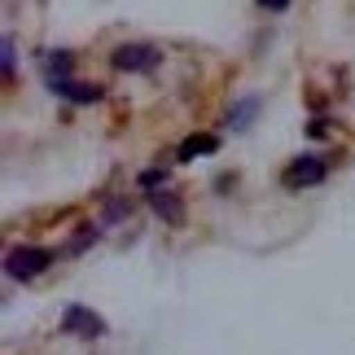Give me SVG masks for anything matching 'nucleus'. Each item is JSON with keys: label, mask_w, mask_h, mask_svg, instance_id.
<instances>
[{"label": "nucleus", "mask_w": 355, "mask_h": 355, "mask_svg": "<svg viewBox=\"0 0 355 355\" xmlns=\"http://www.w3.org/2000/svg\"><path fill=\"white\" fill-rule=\"evenodd\" d=\"M0 58H5V79H13V35L0 40Z\"/></svg>", "instance_id": "obj_9"}, {"label": "nucleus", "mask_w": 355, "mask_h": 355, "mask_svg": "<svg viewBox=\"0 0 355 355\" xmlns=\"http://www.w3.org/2000/svg\"><path fill=\"white\" fill-rule=\"evenodd\" d=\"M149 207L154 215H162L167 224H184V202L171 193V189H149Z\"/></svg>", "instance_id": "obj_5"}, {"label": "nucleus", "mask_w": 355, "mask_h": 355, "mask_svg": "<svg viewBox=\"0 0 355 355\" xmlns=\"http://www.w3.org/2000/svg\"><path fill=\"white\" fill-rule=\"evenodd\" d=\"M49 263H53V254L40 250V245H13L9 259H5V272H9L13 281H35Z\"/></svg>", "instance_id": "obj_1"}, {"label": "nucleus", "mask_w": 355, "mask_h": 355, "mask_svg": "<svg viewBox=\"0 0 355 355\" xmlns=\"http://www.w3.org/2000/svg\"><path fill=\"white\" fill-rule=\"evenodd\" d=\"M62 329L66 334H75V338H101L105 334V320L97 316V311H88V307H66L62 311Z\"/></svg>", "instance_id": "obj_4"}, {"label": "nucleus", "mask_w": 355, "mask_h": 355, "mask_svg": "<svg viewBox=\"0 0 355 355\" xmlns=\"http://www.w3.org/2000/svg\"><path fill=\"white\" fill-rule=\"evenodd\" d=\"M259 5L272 9V13H285V9H290V0H259Z\"/></svg>", "instance_id": "obj_10"}, {"label": "nucleus", "mask_w": 355, "mask_h": 355, "mask_svg": "<svg viewBox=\"0 0 355 355\" xmlns=\"http://www.w3.org/2000/svg\"><path fill=\"white\" fill-rule=\"evenodd\" d=\"M162 58V49L154 44H123L114 49V71H154Z\"/></svg>", "instance_id": "obj_3"}, {"label": "nucleus", "mask_w": 355, "mask_h": 355, "mask_svg": "<svg viewBox=\"0 0 355 355\" xmlns=\"http://www.w3.org/2000/svg\"><path fill=\"white\" fill-rule=\"evenodd\" d=\"M324 175H329V167H324L320 158H311V154H298L290 167L281 171V184L285 189H307V184H320Z\"/></svg>", "instance_id": "obj_2"}, {"label": "nucleus", "mask_w": 355, "mask_h": 355, "mask_svg": "<svg viewBox=\"0 0 355 355\" xmlns=\"http://www.w3.org/2000/svg\"><path fill=\"white\" fill-rule=\"evenodd\" d=\"M62 97H71V101H101V88H97V84H79V79H71Z\"/></svg>", "instance_id": "obj_8"}, {"label": "nucleus", "mask_w": 355, "mask_h": 355, "mask_svg": "<svg viewBox=\"0 0 355 355\" xmlns=\"http://www.w3.org/2000/svg\"><path fill=\"white\" fill-rule=\"evenodd\" d=\"M220 149V136L215 132H198V136H189V141L180 145V162H193V158H207Z\"/></svg>", "instance_id": "obj_6"}, {"label": "nucleus", "mask_w": 355, "mask_h": 355, "mask_svg": "<svg viewBox=\"0 0 355 355\" xmlns=\"http://www.w3.org/2000/svg\"><path fill=\"white\" fill-rule=\"evenodd\" d=\"M254 110H259V97H241L233 110H228V123L241 132V128H250V119H254Z\"/></svg>", "instance_id": "obj_7"}]
</instances>
